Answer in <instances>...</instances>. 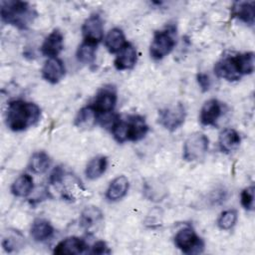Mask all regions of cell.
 Wrapping results in <instances>:
<instances>
[{
  "instance_id": "6da1fadb",
  "label": "cell",
  "mask_w": 255,
  "mask_h": 255,
  "mask_svg": "<svg viewBox=\"0 0 255 255\" xmlns=\"http://www.w3.org/2000/svg\"><path fill=\"white\" fill-rule=\"evenodd\" d=\"M41 117L40 108L24 100H14L6 110V125L13 131H21L38 123Z\"/></svg>"
},
{
  "instance_id": "7a4b0ae2",
  "label": "cell",
  "mask_w": 255,
  "mask_h": 255,
  "mask_svg": "<svg viewBox=\"0 0 255 255\" xmlns=\"http://www.w3.org/2000/svg\"><path fill=\"white\" fill-rule=\"evenodd\" d=\"M111 131L115 139L120 143L128 140L136 141L145 136L148 131V126L144 118L137 115L126 118L116 117L111 125Z\"/></svg>"
},
{
  "instance_id": "3957f363",
  "label": "cell",
  "mask_w": 255,
  "mask_h": 255,
  "mask_svg": "<svg viewBox=\"0 0 255 255\" xmlns=\"http://www.w3.org/2000/svg\"><path fill=\"white\" fill-rule=\"evenodd\" d=\"M35 16L34 9L27 2L15 0L1 2V19L4 23L26 29Z\"/></svg>"
},
{
  "instance_id": "277c9868",
  "label": "cell",
  "mask_w": 255,
  "mask_h": 255,
  "mask_svg": "<svg viewBox=\"0 0 255 255\" xmlns=\"http://www.w3.org/2000/svg\"><path fill=\"white\" fill-rule=\"evenodd\" d=\"M208 137L202 132H193L183 144V158L186 161H196L204 157L208 149Z\"/></svg>"
},
{
  "instance_id": "5b68a950",
  "label": "cell",
  "mask_w": 255,
  "mask_h": 255,
  "mask_svg": "<svg viewBox=\"0 0 255 255\" xmlns=\"http://www.w3.org/2000/svg\"><path fill=\"white\" fill-rule=\"evenodd\" d=\"M175 46V39L169 29L154 33L149 46V55L154 60H161L167 56Z\"/></svg>"
},
{
  "instance_id": "8992f818",
  "label": "cell",
  "mask_w": 255,
  "mask_h": 255,
  "mask_svg": "<svg viewBox=\"0 0 255 255\" xmlns=\"http://www.w3.org/2000/svg\"><path fill=\"white\" fill-rule=\"evenodd\" d=\"M174 243L184 253H200L204 246L201 238L189 226L180 229L175 234Z\"/></svg>"
},
{
  "instance_id": "52a82bcc",
  "label": "cell",
  "mask_w": 255,
  "mask_h": 255,
  "mask_svg": "<svg viewBox=\"0 0 255 255\" xmlns=\"http://www.w3.org/2000/svg\"><path fill=\"white\" fill-rule=\"evenodd\" d=\"M185 108L181 103L169 106L159 112V124L167 130L177 129L185 120Z\"/></svg>"
},
{
  "instance_id": "ba28073f",
  "label": "cell",
  "mask_w": 255,
  "mask_h": 255,
  "mask_svg": "<svg viewBox=\"0 0 255 255\" xmlns=\"http://www.w3.org/2000/svg\"><path fill=\"white\" fill-rule=\"evenodd\" d=\"M117 104V93L114 89L103 88L97 94L92 108L95 110L98 116L108 115L113 112Z\"/></svg>"
},
{
  "instance_id": "9c48e42d",
  "label": "cell",
  "mask_w": 255,
  "mask_h": 255,
  "mask_svg": "<svg viewBox=\"0 0 255 255\" xmlns=\"http://www.w3.org/2000/svg\"><path fill=\"white\" fill-rule=\"evenodd\" d=\"M82 33L84 41H88L94 44H98L104 37V25L102 18L98 15H92L84 22L82 26Z\"/></svg>"
},
{
  "instance_id": "30bf717a",
  "label": "cell",
  "mask_w": 255,
  "mask_h": 255,
  "mask_svg": "<svg viewBox=\"0 0 255 255\" xmlns=\"http://www.w3.org/2000/svg\"><path fill=\"white\" fill-rule=\"evenodd\" d=\"M214 72L218 78L224 79L229 82L237 81L241 78L234 61V56L231 55L221 58L215 64Z\"/></svg>"
},
{
  "instance_id": "8fae6325",
  "label": "cell",
  "mask_w": 255,
  "mask_h": 255,
  "mask_svg": "<svg viewBox=\"0 0 255 255\" xmlns=\"http://www.w3.org/2000/svg\"><path fill=\"white\" fill-rule=\"evenodd\" d=\"M64 46V36L58 29L53 30L44 40L41 51L43 55L49 58H57Z\"/></svg>"
},
{
  "instance_id": "7c38bea8",
  "label": "cell",
  "mask_w": 255,
  "mask_h": 255,
  "mask_svg": "<svg viewBox=\"0 0 255 255\" xmlns=\"http://www.w3.org/2000/svg\"><path fill=\"white\" fill-rule=\"evenodd\" d=\"M43 78L51 84H56L65 76V67L58 58H49L42 68Z\"/></svg>"
},
{
  "instance_id": "4fadbf2b",
  "label": "cell",
  "mask_w": 255,
  "mask_h": 255,
  "mask_svg": "<svg viewBox=\"0 0 255 255\" xmlns=\"http://www.w3.org/2000/svg\"><path fill=\"white\" fill-rule=\"evenodd\" d=\"M87 249H88V245L82 238L71 236L59 242L54 249V253L55 254H72V255L82 254L86 252Z\"/></svg>"
},
{
  "instance_id": "5bb4252c",
  "label": "cell",
  "mask_w": 255,
  "mask_h": 255,
  "mask_svg": "<svg viewBox=\"0 0 255 255\" xmlns=\"http://www.w3.org/2000/svg\"><path fill=\"white\" fill-rule=\"evenodd\" d=\"M221 105L215 99H210L206 101L201 110L199 120L203 126H214L221 116Z\"/></svg>"
},
{
  "instance_id": "9a60e30c",
  "label": "cell",
  "mask_w": 255,
  "mask_h": 255,
  "mask_svg": "<svg viewBox=\"0 0 255 255\" xmlns=\"http://www.w3.org/2000/svg\"><path fill=\"white\" fill-rule=\"evenodd\" d=\"M136 58L137 56L135 48L131 44L127 43L126 46L118 53L114 64L117 70H130L134 67L136 63Z\"/></svg>"
},
{
  "instance_id": "2e32d148",
  "label": "cell",
  "mask_w": 255,
  "mask_h": 255,
  "mask_svg": "<svg viewBox=\"0 0 255 255\" xmlns=\"http://www.w3.org/2000/svg\"><path fill=\"white\" fill-rule=\"evenodd\" d=\"M232 16L241 20L242 22L253 25L255 19V2L253 1H239L235 2L231 8Z\"/></svg>"
},
{
  "instance_id": "e0dca14e",
  "label": "cell",
  "mask_w": 255,
  "mask_h": 255,
  "mask_svg": "<svg viewBox=\"0 0 255 255\" xmlns=\"http://www.w3.org/2000/svg\"><path fill=\"white\" fill-rule=\"evenodd\" d=\"M128 190V179L125 175H120L111 181L106 197L111 201H117L122 199Z\"/></svg>"
},
{
  "instance_id": "ac0fdd59",
  "label": "cell",
  "mask_w": 255,
  "mask_h": 255,
  "mask_svg": "<svg viewBox=\"0 0 255 255\" xmlns=\"http://www.w3.org/2000/svg\"><path fill=\"white\" fill-rule=\"evenodd\" d=\"M240 141H241L240 135L234 128H224L219 133V138H218L219 147L224 152H231L234 149H236L239 146Z\"/></svg>"
},
{
  "instance_id": "d6986e66",
  "label": "cell",
  "mask_w": 255,
  "mask_h": 255,
  "mask_svg": "<svg viewBox=\"0 0 255 255\" xmlns=\"http://www.w3.org/2000/svg\"><path fill=\"white\" fill-rule=\"evenodd\" d=\"M30 232L32 238L35 241L42 242L49 239L53 235L54 228L48 220L43 218H37L32 223Z\"/></svg>"
},
{
  "instance_id": "ffe728a7",
  "label": "cell",
  "mask_w": 255,
  "mask_h": 255,
  "mask_svg": "<svg viewBox=\"0 0 255 255\" xmlns=\"http://www.w3.org/2000/svg\"><path fill=\"white\" fill-rule=\"evenodd\" d=\"M127 44L124 32L120 28L111 29L106 38L105 46L110 53H119Z\"/></svg>"
},
{
  "instance_id": "44dd1931",
  "label": "cell",
  "mask_w": 255,
  "mask_h": 255,
  "mask_svg": "<svg viewBox=\"0 0 255 255\" xmlns=\"http://www.w3.org/2000/svg\"><path fill=\"white\" fill-rule=\"evenodd\" d=\"M103 219V214L97 206H87L82 214L80 223L86 230L94 229Z\"/></svg>"
},
{
  "instance_id": "7402d4cb",
  "label": "cell",
  "mask_w": 255,
  "mask_h": 255,
  "mask_svg": "<svg viewBox=\"0 0 255 255\" xmlns=\"http://www.w3.org/2000/svg\"><path fill=\"white\" fill-rule=\"evenodd\" d=\"M33 178L27 174H21L18 176L11 185V192L17 197H26L33 190Z\"/></svg>"
},
{
  "instance_id": "603a6c76",
  "label": "cell",
  "mask_w": 255,
  "mask_h": 255,
  "mask_svg": "<svg viewBox=\"0 0 255 255\" xmlns=\"http://www.w3.org/2000/svg\"><path fill=\"white\" fill-rule=\"evenodd\" d=\"M108 159L106 156L99 155L92 158L86 167V176L89 179H97L99 178L107 169Z\"/></svg>"
},
{
  "instance_id": "cb8c5ba5",
  "label": "cell",
  "mask_w": 255,
  "mask_h": 255,
  "mask_svg": "<svg viewBox=\"0 0 255 255\" xmlns=\"http://www.w3.org/2000/svg\"><path fill=\"white\" fill-rule=\"evenodd\" d=\"M234 61L240 76L252 74L254 71V53L245 52L236 54L234 56Z\"/></svg>"
},
{
  "instance_id": "d4e9b609",
  "label": "cell",
  "mask_w": 255,
  "mask_h": 255,
  "mask_svg": "<svg viewBox=\"0 0 255 255\" xmlns=\"http://www.w3.org/2000/svg\"><path fill=\"white\" fill-rule=\"evenodd\" d=\"M98 115L92 106H87L81 109L75 119V125L81 128H92L97 121Z\"/></svg>"
},
{
  "instance_id": "484cf974",
  "label": "cell",
  "mask_w": 255,
  "mask_h": 255,
  "mask_svg": "<svg viewBox=\"0 0 255 255\" xmlns=\"http://www.w3.org/2000/svg\"><path fill=\"white\" fill-rule=\"evenodd\" d=\"M51 159L45 151H37L33 153L29 162V168L34 173L40 174L47 171L50 167Z\"/></svg>"
},
{
  "instance_id": "4316f807",
  "label": "cell",
  "mask_w": 255,
  "mask_h": 255,
  "mask_svg": "<svg viewBox=\"0 0 255 255\" xmlns=\"http://www.w3.org/2000/svg\"><path fill=\"white\" fill-rule=\"evenodd\" d=\"M97 44L84 41L77 50V59L83 64H91L96 59Z\"/></svg>"
},
{
  "instance_id": "83f0119b",
  "label": "cell",
  "mask_w": 255,
  "mask_h": 255,
  "mask_svg": "<svg viewBox=\"0 0 255 255\" xmlns=\"http://www.w3.org/2000/svg\"><path fill=\"white\" fill-rule=\"evenodd\" d=\"M23 241L24 237L22 236V234L18 231H13L9 232L8 236L3 238L2 245L7 252H12L17 250L18 248H21L23 245Z\"/></svg>"
},
{
  "instance_id": "f1b7e54d",
  "label": "cell",
  "mask_w": 255,
  "mask_h": 255,
  "mask_svg": "<svg viewBox=\"0 0 255 255\" xmlns=\"http://www.w3.org/2000/svg\"><path fill=\"white\" fill-rule=\"evenodd\" d=\"M237 221V212L234 209H228L223 211L218 220L217 225L222 230H229L231 229Z\"/></svg>"
},
{
  "instance_id": "f546056e",
  "label": "cell",
  "mask_w": 255,
  "mask_h": 255,
  "mask_svg": "<svg viewBox=\"0 0 255 255\" xmlns=\"http://www.w3.org/2000/svg\"><path fill=\"white\" fill-rule=\"evenodd\" d=\"M254 185H250L243 189L240 195L241 204L248 211H252L254 209Z\"/></svg>"
},
{
  "instance_id": "4dcf8cb0",
  "label": "cell",
  "mask_w": 255,
  "mask_h": 255,
  "mask_svg": "<svg viewBox=\"0 0 255 255\" xmlns=\"http://www.w3.org/2000/svg\"><path fill=\"white\" fill-rule=\"evenodd\" d=\"M197 83L200 87V89L202 90V92H206L209 90L210 85H211V81L210 78L207 74L204 73H199L197 75Z\"/></svg>"
},
{
  "instance_id": "1f68e13d",
  "label": "cell",
  "mask_w": 255,
  "mask_h": 255,
  "mask_svg": "<svg viewBox=\"0 0 255 255\" xmlns=\"http://www.w3.org/2000/svg\"><path fill=\"white\" fill-rule=\"evenodd\" d=\"M110 249L107 246L106 242L104 241H97L91 249V253L93 254H105V253H110Z\"/></svg>"
}]
</instances>
